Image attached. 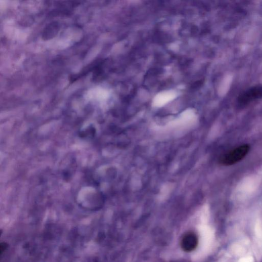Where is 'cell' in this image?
<instances>
[{"label":"cell","instance_id":"cell-1","mask_svg":"<svg viewBox=\"0 0 262 262\" xmlns=\"http://www.w3.org/2000/svg\"><path fill=\"white\" fill-rule=\"evenodd\" d=\"M250 150V145L247 144L241 145L224 155L220 162L222 165L226 166L235 165L242 161L248 154Z\"/></svg>","mask_w":262,"mask_h":262},{"label":"cell","instance_id":"cell-2","mask_svg":"<svg viewBox=\"0 0 262 262\" xmlns=\"http://www.w3.org/2000/svg\"><path fill=\"white\" fill-rule=\"evenodd\" d=\"M262 97V86H257L241 94L238 99L242 105L248 104L250 102Z\"/></svg>","mask_w":262,"mask_h":262},{"label":"cell","instance_id":"cell-3","mask_svg":"<svg viewBox=\"0 0 262 262\" xmlns=\"http://www.w3.org/2000/svg\"><path fill=\"white\" fill-rule=\"evenodd\" d=\"M198 238L195 232L189 231L183 236L181 241V248L184 252L194 251L198 246Z\"/></svg>","mask_w":262,"mask_h":262},{"label":"cell","instance_id":"cell-4","mask_svg":"<svg viewBox=\"0 0 262 262\" xmlns=\"http://www.w3.org/2000/svg\"><path fill=\"white\" fill-rule=\"evenodd\" d=\"M8 245L6 242L1 243L0 244V254L2 256L8 249Z\"/></svg>","mask_w":262,"mask_h":262}]
</instances>
